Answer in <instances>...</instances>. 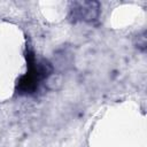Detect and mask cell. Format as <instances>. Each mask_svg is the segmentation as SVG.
<instances>
[{
    "label": "cell",
    "instance_id": "cell-1",
    "mask_svg": "<svg viewBox=\"0 0 147 147\" xmlns=\"http://www.w3.org/2000/svg\"><path fill=\"white\" fill-rule=\"evenodd\" d=\"M71 11L74 17L77 20L94 21L99 15V3L95 1L74 2Z\"/></svg>",
    "mask_w": 147,
    "mask_h": 147
}]
</instances>
